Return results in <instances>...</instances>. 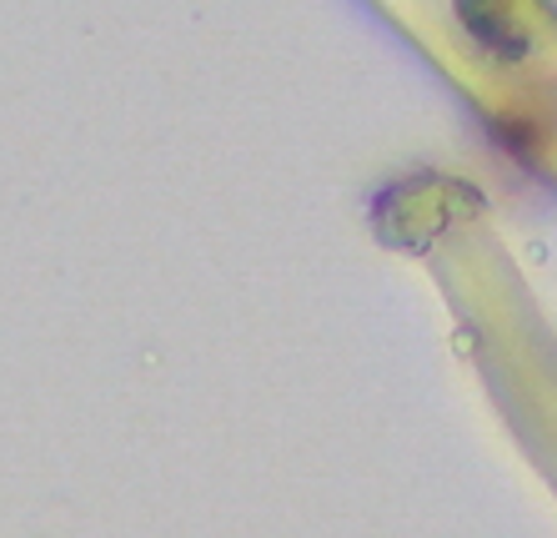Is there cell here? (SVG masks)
<instances>
[{
  "instance_id": "obj_1",
  "label": "cell",
  "mask_w": 557,
  "mask_h": 538,
  "mask_svg": "<svg viewBox=\"0 0 557 538\" xmlns=\"http://www.w3.org/2000/svg\"><path fill=\"white\" fill-rule=\"evenodd\" d=\"M457 11H462L467 36L478 40L482 51H493L497 61H522L528 56V30L507 11V0H462Z\"/></svg>"
}]
</instances>
